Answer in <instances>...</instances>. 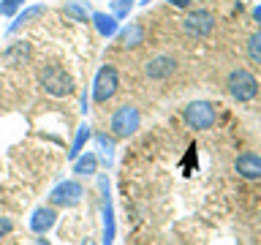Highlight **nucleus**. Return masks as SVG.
<instances>
[{"mask_svg": "<svg viewBox=\"0 0 261 245\" xmlns=\"http://www.w3.org/2000/svg\"><path fill=\"white\" fill-rule=\"evenodd\" d=\"M38 85L49 98H68L73 95V77L63 68L60 63H49L38 71Z\"/></svg>", "mask_w": 261, "mask_h": 245, "instance_id": "1", "label": "nucleus"}, {"mask_svg": "<svg viewBox=\"0 0 261 245\" xmlns=\"http://www.w3.org/2000/svg\"><path fill=\"white\" fill-rule=\"evenodd\" d=\"M226 87H228V95H231L234 101H240V104L253 101V98L258 95V90H261L258 79L253 77L248 68H234V71H228Z\"/></svg>", "mask_w": 261, "mask_h": 245, "instance_id": "2", "label": "nucleus"}, {"mask_svg": "<svg viewBox=\"0 0 261 245\" xmlns=\"http://www.w3.org/2000/svg\"><path fill=\"white\" fill-rule=\"evenodd\" d=\"M142 128V112L130 104H122L120 109L112 112L109 117V134L114 139H130L136 131Z\"/></svg>", "mask_w": 261, "mask_h": 245, "instance_id": "3", "label": "nucleus"}, {"mask_svg": "<svg viewBox=\"0 0 261 245\" xmlns=\"http://www.w3.org/2000/svg\"><path fill=\"white\" fill-rule=\"evenodd\" d=\"M120 90V71L114 65H101L95 71V79H93V87H90V95H93L95 104H109Z\"/></svg>", "mask_w": 261, "mask_h": 245, "instance_id": "4", "label": "nucleus"}, {"mask_svg": "<svg viewBox=\"0 0 261 245\" xmlns=\"http://www.w3.org/2000/svg\"><path fill=\"white\" fill-rule=\"evenodd\" d=\"M46 199H49V204H52V207L71 210V207H76V204H82V199H85V185H82L76 177L63 180V183H57L52 191H49Z\"/></svg>", "mask_w": 261, "mask_h": 245, "instance_id": "5", "label": "nucleus"}, {"mask_svg": "<svg viewBox=\"0 0 261 245\" xmlns=\"http://www.w3.org/2000/svg\"><path fill=\"white\" fill-rule=\"evenodd\" d=\"M182 120L191 131H210L218 122V112L210 101H191L182 109Z\"/></svg>", "mask_w": 261, "mask_h": 245, "instance_id": "6", "label": "nucleus"}, {"mask_svg": "<svg viewBox=\"0 0 261 245\" xmlns=\"http://www.w3.org/2000/svg\"><path fill=\"white\" fill-rule=\"evenodd\" d=\"M215 14L210 8H193L188 11V16L182 19V33L188 38H207L212 30H215Z\"/></svg>", "mask_w": 261, "mask_h": 245, "instance_id": "7", "label": "nucleus"}, {"mask_svg": "<svg viewBox=\"0 0 261 245\" xmlns=\"http://www.w3.org/2000/svg\"><path fill=\"white\" fill-rule=\"evenodd\" d=\"M98 191L103 196V207H101V215H103V245H114V237H117V226H114V204H112V191H109V177L106 175H98Z\"/></svg>", "mask_w": 261, "mask_h": 245, "instance_id": "8", "label": "nucleus"}, {"mask_svg": "<svg viewBox=\"0 0 261 245\" xmlns=\"http://www.w3.org/2000/svg\"><path fill=\"white\" fill-rule=\"evenodd\" d=\"M174 71H177V60L171 55H155L144 63V74L150 79H158V82L174 77Z\"/></svg>", "mask_w": 261, "mask_h": 245, "instance_id": "9", "label": "nucleus"}, {"mask_svg": "<svg viewBox=\"0 0 261 245\" xmlns=\"http://www.w3.org/2000/svg\"><path fill=\"white\" fill-rule=\"evenodd\" d=\"M57 224V210L52 207V204H41V207L33 210V215H30V232L33 234H46V232H52Z\"/></svg>", "mask_w": 261, "mask_h": 245, "instance_id": "10", "label": "nucleus"}, {"mask_svg": "<svg viewBox=\"0 0 261 245\" xmlns=\"http://www.w3.org/2000/svg\"><path fill=\"white\" fill-rule=\"evenodd\" d=\"M234 172L242 180H250V183H253V180H261V155L253 153V150L240 153V155H237V161H234Z\"/></svg>", "mask_w": 261, "mask_h": 245, "instance_id": "11", "label": "nucleus"}, {"mask_svg": "<svg viewBox=\"0 0 261 245\" xmlns=\"http://www.w3.org/2000/svg\"><path fill=\"white\" fill-rule=\"evenodd\" d=\"M46 14V6L44 3H36V6H24L16 16H11V24L6 28L8 36H14V33H19L22 28H28V24H33L36 19H41V16Z\"/></svg>", "mask_w": 261, "mask_h": 245, "instance_id": "12", "label": "nucleus"}, {"mask_svg": "<svg viewBox=\"0 0 261 245\" xmlns=\"http://www.w3.org/2000/svg\"><path fill=\"white\" fill-rule=\"evenodd\" d=\"M33 57V49L28 41H11L3 52H0V63L6 65H28Z\"/></svg>", "mask_w": 261, "mask_h": 245, "instance_id": "13", "label": "nucleus"}, {"mask_svg": "<svg viewBox=\"0 0 261 245\" xmlns=\"http://www.w3.org/2000/svg\"><path fill=\"white\" fill-rule=\"evenodd\" d=\"M117 44L122 49H136V46H142L144 44V24L142 22H128L125 28H120L117 30Z\"/></svg>", "mask_w": 261, "mask_h": 245, "instance_id": "14", "label": "nucleus"}, {"mask_svg": "<svg viewBox=\"0 0 261 245\" xmlns=\"http://www.w3.org/2000/svg\"><path fill=\"white\" fill-rule=\"evenodd\" d=\"M90 22H93V28L101 38H114L120 30V19L112 16L109 11H93L90 14Z\"/></svg>", "mask_w": 261, "mask_h": 245, "instance_id": "15", "label": "nucleus"}, {"mask_svg": "<svg viewBox=\"0 0 261 245\" xmlns=\"http://www.w3.org/2000/svg\"><path fill=\"white\" fill-rule=\"evenodd\" d=\"M71 172L76 177H93L98 172V155L90 150H82L76 161H71Z\"/></svg>", "mask_w": 261, "mask_h": 245, "instance_id": "16", "label": "nucleus"}, {"mask_svg": "<svg viewBox=\"0 0 261 245\" xmlns=\"http://www.w3.org/2000/svg\"><path fill=\"white\" fill-rule=\"evenodd\" d=\"M63 14L68 16L73 22H90V14H93V6H90V0H65L63 3Z\"/></svg>", "mask_w": 261, "mask_h": 245, "instance_id": "17", "label": "nucleus"}, {"mask_svg": "<svg viewBox=\"0 0 261 245\" xmlns=\"http://www.w3.org/2000/svg\"><path fill=\"white\" fill-rule=\"evenodd\" d=\"M93 139H95V147H98L95 155H101V163L109 169L114 163V136L112 134H93Z\"/></svg>", "mask_w": 261, "mask_h": 245, "instance_id": "18", "label": "nucleus"}, {"mask_svg": "<svg viewBox=\"0 0 261 245\" xmlns=\"http://www.w3.org/2000/svg\"><path fill=\"white\" fill-rule=\"evenodd\" d=\"M90 139H93V128H90L87 122H82V126L76 128V136H73V142H71V150L65 153V155H68V161H76V158H79V153L87 147Z\"/></svg>", "mask_w": 261, "mask_h": 245, "instance_id": "19", "label": "nucleus"}, {"mask_svg": "<svg viewBox=\"0 0 261 245\" xmlns=\"http://www.w3.org/2000/svg\"><path fill=\"white\" fill-rule=\"evenodd\" d=\"M134 6H136V0H109V14L117 16V19H128Z\"/></svg>", "mask_w": 261, "mask_h": 245, "instance_id": "20", "label": "nucleus"}, {"mask_svg": "<svg viewBox=\"0 0 261 245\" xmlns=\"http://www.w3.org/2000/svg\"><path fill=\"white\" fill-rule=\"evenodd\" d=\"M248 57L253 63L261 65V30L250 33V38H248Z\"/></svg>", "mask_w": 261, "mask_h": 245, "instance_id": "21", "label": "nucleus"}, {"mask_svg": "<svg viewBox=\"0 0 261 245\" xmlns=\"http://www.w3.org/2000/svg\"><path fill=\"white\" fill-rule=\"evenodd\" d=\"M24 8V0H0V16H16Z\"/></svg>", "mask_w": 261, "mask_h": 245, "instance_id": "22", "label": "nucleus"}, {"mask_svg": "<svg viewBox=\"0 0 261 245\" xmlns=\"http://www.w3.org/2000/svg\"><path fill=\"white\" fill-rule=\"evenodd\" d=\"M11 232H14V220L6 218V215H0V237H8Z\"/></svg>", "mask_w": 261, "mask_h": 245, "instance_id": "23", "label": "nucleus"}, {"mask_svg": "<svg viewBox=\"0 0 261 245\" xmlns=\"http://www.w3.org/2000/svg\"><path fill=\"white\" fill-rule=\"evenodd\" d=\"M87 106H90V101H87V90H82V104H79V112H82V114H87V112H90Z\"/></svg>", "mask_w": 261, "mask_h": 245, "instance_id": "24", "label": "nucleus"}, {"mask_svg": "<svg viewBox=\"0 0 261 245\" xmlns=\"http://www.w3.org/2000/svg\"><path fill=\"white\" fill-rule=\"evenodd\" d=\"M166 3L174 8H191V0H166Z\"/></svg>", "mask_w": 261, "mask_h": 245, "instance_id": "25", "label": "nucleus"}, {"mask_svg": "<svg viewBox=\"0 0 261 245\" xmlns=\"http://www.w3.org/2000/svg\"><path fill=\"white\" fill-rule=\"evenodd\" d=\"M33 245H52L46 240V234H38V240H33Z\"/></svg>", "mask_w": 261, "mask_h": 245, "instance_id": "26", "label": "nucleus"}, {"mask_svg": "<svg viewBox=\"0 0 261 245\" xmlns=\"http://www.w3.org/2000/svg\"><path fill=\"white\" fill-rule=\"evenodd\" d=\"M253 19H256V22H261V6H256V8H253Z\"/></svg>", "mask_w": 261, "mask_h": 245, "instance_id": "27", "label": "nucleus"}, {"mask_svg": "<svg viewBox=\"0 0 261 245\" xmlns=\"http://www.w3.org/2000/svg\"><path fill=\"white\" fill-rule=\"evenodd\" d=\"M79 245H98V242H95V240H90V237H87V240H82Z\"/></svg>", "mask_w": 261, "mask_h": 245, "instance_id": "28", "label": "nucleus"}, {"mask_svg": "<svg viewBox=\"0 0 261 245\" xmlns=\"http://www.w3.org/2000/svg\"><path fill=\"white\" fill-rule=\"evenodd\" d=\"M152 0H136V6H150Z\"/></svg>", "mask_w": 261, "mask_h": 245, "instance_id": "29", "label": "nucleus"}]
</instances>
